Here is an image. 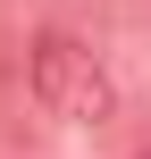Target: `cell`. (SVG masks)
<instances>
[{
	"instance_id": "obj_1",
	"label": "cell",
	"mask_w": 151,
	"mask_h": 159,
	"mask_svg": "<svg viewBox=\"0 0 151 159\" xmlns=\"http://www.w3.org/2000/svg\"><path fill=\"white\" fill-rule=\"evenodd\" d=\"M25 84H34L42 117H59V126H109V117H118V75H109L101 50L76 42V34H34Z\"/></svg>"
},
{
	"instance_id": "obj_2",
	"label": "cell",
	"mask_w": 151,
	"mask_h": 159,
	"mask_svg": "<svg viewBox=\"0 0 151 159\" xmlns=\"http://www.w3.org/2000/svg\"><path fill=\"white\" fill-rule=\"evenodd\" d=\"M134 159H151V143H143V151H134Z\"/></svg>"
}]
</instances>
